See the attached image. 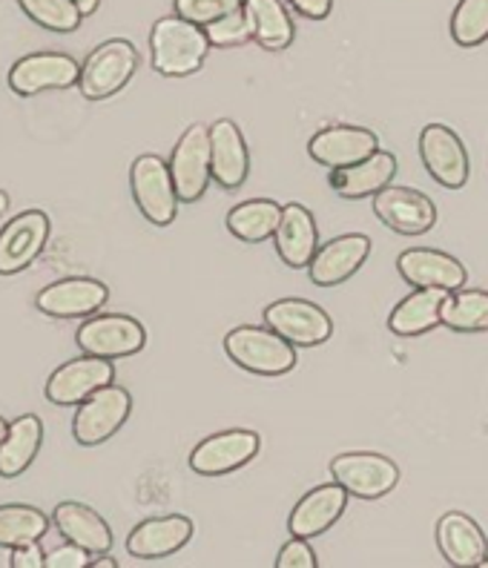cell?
Returning <instances> with one entry per match:
<instances>
[{
    "mask_svg": "<svg viewBox=\"0 0 488 568\" xmlns=\"http://www.w3.org/2000/svg\"><path fill=\"white\" fill-rule=\"evenodd\" d=\"M210 38L204 27L187 21L182 14L159 18L150 29V61L164 78H187L207 61Z\"/></svg>",
    "mask_w": 488,
    "mask_h": 568,
    "instance_id": "6da1fadb",
    "label": "cell"
},
{
    "mask_svg": "<svg viewBox=\"0 0 488 568\" xmlns=\"http://www.w3.org/2000/svg\"><path fill=\"white\" fill-rule=\"evenodd\" d=\"M224 354L231 356L242 371L256 376H285L299 362L296 345L267 325L233 327L224 336Z\"/></svg>",
    "mask_w": 488,
    "mask_h": 568,
    "instance_id": "7a4b0ae2",
    "label": "cell"
},
{
    "mask_svg": "<svg viewBox=\"0 0 488 568\" xmlns=\"http://www.w3.org/2000/svg\"><path fill=\"white\" fill-rule=\"evenodd\" d=\"M139 70V49L126 38H112L95 47L84 63H81V81L78 90L87 101H104L119 95L126 83L133 81Z\"/></svg>",
    "mask_w": 488,
    "mask_h": 568,
    "instance_id": "3957f363",
    "label": "cell"
},
{
    "mask_svg": "<svg viewBox=\"0 0 488 568\" xmlns=\"http://www.w3.org/2000/svg\"><path fill=\"white\" fill-rule=\"evenodd\" d=\"M130 190H133V202L141 210L146 222L155 227H170L179 215V193H175V181L170 173V161L161 155H139L130 166Z\"/></svg>",
    "mask_w": 488,
    "mask_h": 568,
    "instance_id": "277c9868",
    "label": "cell"
},
{
    "mask_svg": "<svg viewBox=\"0 0 488 568\" xmlns=\"http://www.w3.org/2000/svg\"><path fill=\"white\" fill-rule=\"evenodd\" d=\"M130 414H133V396L112 382L78 405L75 419H72V437L84 448H95L115 437L130 419Z\"/></svg>",
    "mask_w": 488,
    "mask_h": 568,
    "instance_id": "5b68a950",
    "label": "cell"
},
{
    "mask_svg": "<svg viewBox=\"0 0 488 568\" xmlns=\"http://www.w3.org/2000/svg\"><path fill=\"white\" fill-rule=\"evenodd\" d=\"M75 342L84 354L119 362L144 351L146 331L139 320L126 313H95L78 327Z\"/></svg>",
    "mask_w": 488,
    "mask_h": 568,
    "instance_id": "8992f818",
    "label": "cell"
},
{
    "mask_svg": "<svg viewBox=\"0 0 488 568\" xmlns=\"http://www.w3.org/2000/svg\"><path fill=\"white\" fill-rule=\"evenodd\" d=\"M170 173L175 181V193L184 204L202 202L213 181V155H210V126L193 124L175 141L170 155Z\"/></svg>",
    "mask_w": 488,
    "mask_h": 568,
    "instance_id": "52a82bcc",
    "label": "cell"
},
{
    "mask_svg": "<svg viewBox=\"0 0 488 568\" xmlns=\"http://www.w3.org/2000/svg\"><path fill=\"white\" fill-rule=\"evenodd\" d=\"M331 477L356 499H383L399 483V468L394 459L370 450H350L331 459Z\"/></svg>",
    "mask_w": 488,
    "mask_h": 568,
    "instance_id": "ba28073f",
    "label": "cell"
},
{
    "mask_svg": "<svg viewBox=\"0 0 488 568\" xmlns=\"http://www.w3.org/2000/svg\"><path fill=\"white\" fill-rule=\"evenodd\" d=\"M417 150H419V159H423V166H426V173L437 181L439 187H446V190L466 187L468 173H471L468 150L451 126L446 124L423 126Z\"/></svg>",
    "mask_w": 488,
    "mask_h": 568,
    "instance_id": "9c48e42d",
    "label": "cell"
},
{
    "mask_svg": "<svg viewBox=\"0 0 488 568\" xmlns=\"http://www.w3.org/2000/svg\"><path fill=\"white\" fill-rule=\"evenodd\" d=\"M258 448H262V439H258L256 430H218V434L195 445L193 454H190V471H195L199 477H224V474H233L244 465H251Z\"/></svg>",
    "mask_w": 488,
    "mask_h": 568,
    "instance_id": "30bf717a",
    "label": "cell"
},
{
    "mask_svg": "<svg viewBox=\"0 0 488 568\" xmlns=\"http://www.w3.org/2000/svg\"><path fill=\"white\" fill-rule=\"evenodd\" d=\"M265 325L296 347H316L334 336V322L325 307L307 298H279L265 307Z\"/></svg>",
    "mask_w": 488,
    "mask_h": 568,
    "instance_id": "8fae6325",
    "label": "cell"
},
{
    "mask_svg": "<svg viewBox=\"0 0 488 568\" xmlns=\"http://www.w3.org/2000/svg\"><path fill=\"white\" fill-rule=\"evenodd\" d=\"M112 382H115V365H112V359L84 354L55 367L43 394H47V399L52 405L70 408V405H81L87 396H92L95 390L104 388V385H112Z\"/></svg>",
    "mask_w": 488,
    "mask_h": 568,
    "instance_id": "7c38bea8",
    "label": "cell"
},
{
    "mask_svg": "<svg viewBox=\"0 0 488 568\" xmlns=\"http://www.w3.org/2000/svg\"><path fill=\"white\" fill-rule=\"evenodd\" d=\"M52 222L43 210H23L0 230V276H14L38 262Z\"/></svg>",
    "mask_w": 488,
    "mask_h": 568,
    "instance_id": "4fadbf2b",
    "label": "cell"
},
{
    "mask_svg": "<svg viewBox=\"0 0 488 568\" xmlns=\"http://www.w3.org/2000/svg\"><path fill=\"white\" fill-rule=\"evenodd\" d=\"M81 81V63L63 52H32L9 70V90L29 98L47 90H70Z\"/></svg>",
    "mask_w": 488,
    "mask_h": 568,
    "instance_id": "5bb4252c",
    "label": "cell"
},
{
    "mask_svg": "<svg viewBox=\"0 0 488 568\" xmlns=\"http://www.w3.org/2000/svg\"><path fill=\"white\" fill-rule=\"evenodd\" d=\"M110 298V287L90 276H67L47 284L35 296V307L52 320H84L95 316Z\"/></svg>",
    "mask_w": 488,
    "mask_h": 568,
    "instance_id": "9a60e30c",
    "label": "cell"
},
{
    "mask_svg": "<svg viewBox=\"0 0 488 568\" xmlns=\"http://www.w3.org/2000/svg\"><path fill=\"white\" fill-rule=\"evenodd\" d=\"M374 215L399 236H423L437 224V204L414 187L388 184L374 195Z\"/></svg>",
    "mask_w": 488,
    "mask_h": 568,
    "instance_id": "2e32d148",
    "label": "cell"
},
{
    "mask_svg": "<svg viewBox=\"0 0 488 568\" xmlns=\"http://www.w3.org/2000/svg\"><path fill=\"white\" fill-rule=\"evenodd\" d=\"M397 271L411 287H431V291L454 293L468 282L466 264L451 253L434 247H411L399 253Z\"/></svg>",
    "mask_w": 488,
    "mask_h": 568,
    "instance_id": "e0dca14e",
    "label": "cell"
},
{
    "mask_svg": "<svg viewBox=\"0 0 488 568\" xmlns=\"http://www.w3.org/2000/svg\"><path fill=\"white\" fill-rule=\"evenodd\" d=\"M379 150V135L370 132L368 126H350V124H334L319 130L307 144V155L316 164L328 166V170H339V166H350L365 161Z\"/></svg>",
    "mask_w": 488,
    "mask_h": 568,
    "instance_id": "ac0fdd59",
    "label": "cell"
},
{
    "mask_svg": "<svg viewBox=\"0 0 488 568\" xmlns=\"http://www.w3.org/2000/svg\"><path fill=\"white\" fill-rule=\"evenodd\" d=\"M370 256V239L363 233L336 236L319 244L316 256L307 264V276L316 287H339L348 282Z\"/></svg>",
    "mask_w": 488,
    "mask_h": 568,
    "instance_id": "d6986e66",
    "label": "cell"
},
{
    "mask_svg": "<svg viewBox=\"0 0 488 568\" xmlns=\"http://www.w3.org/2000/svg\"><path fill=\"white\" fill-rule=\"evenodd\" d=\"M350 494L339 486V483H328V486H316L314 491H307L305 497L293 506L291 520H287V531L291 537H305L314 540L328 528L339 523V517L348 508Z\"/></svg>",
    "mask_w": 488,
    "mask_h": 568,
    "instance_id": "ffe728a7",
    "label": "cell"
},
{
    "mask_svg": "<svg viewBox=\"0 0 488 568\" xmlns=\"http://www.w3.org/2000/svg\"><path fill=\"white\" fill-rule=\"evenodd\" d=\"M193 537V520L184 514H167V517H150L139 523L126 537V551L139 560H161L175 551H182Z\"/></svg>",
    "mask_w": 488,
    "mask_h": 568,
    "instance_id": "44dd1931",
    "label": "cell"
},
{
    "mask_svg": "<svg viewBox=\"0 0 488 568\" xmlns=\"http://www.w3.org/2000/svg\"><path fill=\"white\" fill-rule=\"evenodd\" d=\"M213 181L224 190H238L251 175V150L236 121L222 119L210 126Z\"/></svg>",
    "mask_w": 488,
    "mask_h": 568,
    "instance_id": "7402d4cb",
    "label": "cell"
},
{
    "mask_svg": "<svg viewBox=\"0 0 488 568\" xmlns=\"http://www.w3.org/2000/svg\"><path fill=\"white\" fill-rule=\"evenodd\" d=\"M439 555L454 568L482 566L488 557V537L468 514L448 511L437 523Z\"/></svg>",
    "mask_w": 488,
    "mask_h": 568,
    "instance_id": "603a6c76",
    "label": "cell"
},
{
    "mask_svg": "<svg viewBox=\"0 0 488 568\" xmlns=\"http://www.w3.org/2000/svg\"><path fill=\"white\" fill-rule=\"evenodd\" d=\"M273 244H276V253L291 271H305L311 258L316 256V250H319V227H316L314 213L299 202L285 204Z\"/></svg>",
    "mask_w": 488,
    "mask_h": 568,
    "instance_id": "cb8c5ba5",
    "label": "cell"
},
{
    "mask_svg": "<svg viewBox=\"0 0 488 568\" xmlns=\"http://www.w3.org/2000/svg\"><path fill=\"white\" fill-rule=\"evenodd\" d=\"M394 175H397V155L377 150L359 164L331 170L328 184L339 199L356 202V199H374L379 190L394 184Z\"/></svg>",
    "mask_w": 488,
    "mask_h": 568,
    "instance_id": "d4e9b609",
    "label": "cell"
},
{
    "mask_svg": "<svg viewBox=\"0 0 488 568\" xmlns=\"http://www.w3.org/2000/svg\"><path fill=\"white\" fill-rule=\"evenodd\" d=\"M52 526L61 531L63 540L87 548L90 555H104L112 548V528L95 508L78 503V499H63L52 511Z\"/></svg>",
    "mask_w": 488,
    "mask_h": 568,
    "instance_id": "484cf974",
    "label": "cell"
},
{
    "mask_svg": "<svg viewBox=\"0 0 488 568\" xmlns=\"http://www.w3.org/2000/svg\"><path fill=\"white\" fill-rule=\"evenodd\" d=\"M446 291H431V287H414V293L399 302L388 316V331L403 339L426 336L434 327L443 325V302Z\"/></svg>",
    "mask_w": 488,
    "mask_h": 568,
    "instance_id": "4316f807",
    "label": "cell"
},
{
    "mask_svg": "<svg viewBox=\"0 0 488 568\" xmlns=\"http://www.w3.org/2000/svg\"><path fill=\"white\" fill-rule=\"evenodd\" d=\"M43 445V423L41 416L23 414L14 423H9L7 437L0 443V477L14 479L29 471L35 463L38 450Z\"/></svg>",
    "mask_w": 488,
    "mask_h": 568,
    "instance_id": "83f0119b",
    "label": "cell"
},
{
    "mask_svg": "<svg viewBox=\"0 0 488 568\" xmlns=\"http://www.w3.org/2000/svg\"><path fill=\"white\" fill-rule=\"evenodd\" d=\"M244 14L251 23L253 41L267 52H285L296 41V27L282 0H244Z\"/></svg>",
    "mask_w": 488,
    "mask_h": 568,
    "instance_id": "f1b7e54d",
    "label": "cell"
},
{
    "mask_svg": "<svg viewBox=\"0 0 488 568\" xmlns=\"http://www.w3.org/2000/svg\"><path fill=\"white\" fill-rule=\"evenodd\" d=\"M282 222V204L271 199H251L227 213V230L231 236L244 244H262L276 236Z\"/></svg>",
    "mask_w": 488,
    "mask_h": 568,
    "instance_id": "f546056e",
    "label": "cell"
},
{
    "mask_svg": "<svg viewBox=\"0 0 488 568\" xmlns=\"http://www.w3.org/2000/svg\"><path fill=\"white\" fill-rule=\"evenodd\" d=\"M52 517L35 506H23V503H9L0 506V548H18L27 542H38L49 531Z\"/></svg>",
    "mask_w": 488,
    "mask_h": 568,
    "instance_id": "4dcf8cb0",
    "label": "cell"
},
{
    "mask_svg": "<svg viewBox=\"0 0 488 568\" xmlns=\"http://www.w3.org/2000/svg\"><path fill=\"white\" fill-rule=\"evenodd\" d=\"M443 325L454 333H486L488 331V291L448 293L443 302Z\"/></svg>",
    "mask_w": 488,
    "mask_h": 568,
    "instance_id": "1f68e13d",
    "label": "cell"
},
{
    "mask_svg": "<svg viewBox=\"0 0 488 568\" xmlns=\"http://www.w3.org/2000/svg\"><path fill=\"white\" fill-rule=\"evenodd\" d=\"M18 7L29 21L58 36H70L84 21V12L78 9L75 0H18Z\"/></svg>",
    "mask_w": 488,
    "mask_h": 568,
    "instance_id": "d6a6232c",
    "label": "cell"
},
{
    "mask_svg": "<svg viewBox=\"0 0 488 568\" xmlns=\"http://www.w3.org/2000/svg\"><path fill=\"white\" fill-rule=\"evenodd\" d=\"M451 41L462 49L488 41V0H460L454 7Z\"/></svg>",
    "mask_w": 488,
    "mask_h": 568,
    "instance_id": "836d02e7",
    "label": "cell"
},
{
    "mask_svg": "<svg viewBox=\"0 0 488 568\" xmlns=\"http://www.w3.org/2000/svg\"><path fill=\"white\" fill-rule=\"evenodd\" d=\"M173 9L175 14H182L199 27H210L218 18L244 9V0H173Z\"/></svg>",
    "mask_w": 488,
    "mask_h": 568,
    "instance_id": "e575fe53",
    "label": "cell"
},
{
    "mask_svg": "<svg viewBox=\"0 0 488 568\" xmlns=\"http://www.w3.org/2000/svg\"><path fill=\"white\" fill-rule=\"evenodd\" d=\"M204 32H207L210 43L218 49L244 47L247 41H253L251 23H247V14H244V9L227 14V18H218V21H213L210 27H204Z\"/></svg>",
    "mask_w": 488,
    "mask_h": 568,
    "instance_id": "d590c367",
    "label": "cell"
},
{
    "mask_svg": "<svg viewBox=\"0 0 488 568\" xmlns=\"http://www.w3.org/2000/svg\"><path fill=\"white\" fill-rule=\"evenodd\" d=\"M319 560H316L314 548L307 546L305 537H291V540L282 546L279 557H276V568H316Z\"/></svg>",
    "mask_w": 488,
    "mask_h": 568,
    "instance_id": "8d00e7d4",
    "label": "cell"
},
{
    "mask_svg": "<svg viewBox=\"0 0 488 568\" xmlns=\"http://www.w3.org/2000/svg\"><path fill=\"white\" fill-rule=\"evenodd\" d=\"M92 566V555L87 548L75 546V542L67 540V546H58L55 551L47 555V568H84Z\"/></svg>",
    "mask_w": 488,
    "mask_h": 568,
    "instance_id": "74e56055",
    "label": "cell"
},
{
    "mask_svg": "<svg viewBox=\"0 0 488 568\" xmlns=\"http://www.w3.org/2000/svg\"><path fill=\"white\" fill-rule=\"evenodd\" d=\"M9 566L12 568H43L47 566V555H43L38 542H27V546L12 548Z\"/></svg>",
    "mask_w": 488,
    "mask_h": 568,
    "instance_id": "f35d334b",
    "label": "cell"
},
{
    "mask_svg": "<svg viewBox=\"0 0 488 568\" xmlns=\"http://www.w3.org/2000/svg\"><path fill=\"white\" fill-rule=\"evenodd\" d=\"M293 12L307 18V21H325L334 9V0H287Z\"/></svg>",
    "mask_w": 488,
    "mask_h": 568,
    "instance_id": "ab89813d",
    "label": "cell"
},
{
    "mask_svg": "<svg viewBox=\"0 0 488 568\" xmlns=\"http://www.w3.org/2000/svg\"><path fill=\"white\" fill-rule=\"evenodd\" d=\"M92 566H95V568H119V560H115V557H110V551H104V555H92Z\"/></svg>",
    "mask_w": 488,
    "mask_h": 568,
    "instance_id": "60d3db41",
    "label": "cell"
},
{
    "mask_svg": "<svg viewBox=\"0 0 488 568\" xmlns=\"http://www.w3.org/2000/svg\"><path fill=\"white\" fill-rule=\"evenodd\" d=\"M78 9L84 12V18H90V14L98 12V7H101V0H75Z\"/></svg>",
    "mask_w": 488,
    "mask_h": 568,
    "instance_id": "b9f144b4",
    "label": "cell"
},
{
    "mask_svg": "<svg viewBox=\"0 0 488 568\" xmlns=\"http://www.w3.org/2000/svg\"><path fill=\"white\" fill-rule=\"evenodd\" d=\"M7 210H9V195L3 193V190H0V215L7 213Z\"/></svg>",
    "mask_w": 488,
    "mask_h": 568,
    "instance_id": "7bdbcfd3",
    "label": "cell"
},
{
    "mask_svg": "<svg viewBox=\"0 0 488 568\" xmlns=\"http://www.w3.org/2000/svg\"><path fill=\"white\" fill-rule=\"evenodd\" d=\"M7 430H9V423L0 416V443H3V437H7Z\"/></svg>",
    "mask_w": 488,
    "mask_h": 568,
    "instance_id": "ee69618b",
    "label": "cell"
},
{
    "mask_svg": "<svg viewBox=\"0 0 488 568\" xmlns=\"http://www.w3.org/2000/svg\"><path fill=\"white\" fill-rule=\"evenodd\" d=\"M482 566H486V568H488V557H486V560H482Z\"/></svg>",
    "mask_w": 488,
    "mask_h": 568,
    "instance_id": "f6af8a7d",
    "label": "cell"
}]
</instances>
